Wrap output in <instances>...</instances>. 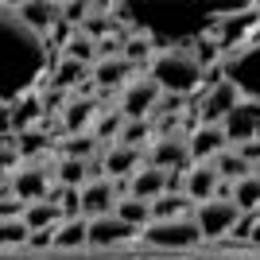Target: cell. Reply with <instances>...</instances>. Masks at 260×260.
I'll return each instance as SVG.
<instances>
[{"instance_id":"1","label":"cell","mask_w":260,"mask_h":260,"mask_svg":"<svg viewBox=\"0 0 260 260\" xmlns=\"http://www.w3.org/2000/svg\"><path fill=\"white\" fill-rule=\"evenodd\" d=\"M144 74L155 78L159 89L171 93V98H190V93L206 82V70L198 62L194 47H163V51H155L152 66H148Z\"/></svg>"},{"instance_id":"2","label":"cell","mask_w":260,"mask_h":260,"mask_svg":"<svg viewBox=\"0 0 260 260\" xmlns=\"http://www.w3.org/2000/svg\"><path fill=\"white\" fill-rule=\"evenodd\" d=\"M140 237L152 249H194L198 241H202V225H198L194 217L183 214V217H167V221H152Z\"/></svg>"},{"instance_id":"3","label":"cell","mask_w":260,"mask_h":260,"mask_svg":"<svg viewBox=\"0 0 260 260\" xmlns=\"http://www.w3.org/2000/svg\"><path fill=\"white\" fill-rule=\"evenodd\" d=\"M221 70H225V78H233V82L245 89V98L260 105V39L237 47V51H229L225 58H221Z\"/></svg>"},{"instance_id":"4","label":"cell","mask_w":260,"mask_h":260,"mask_svg":"<svg viewBox=\"0 0 260 260\" xmlns=\"http://www.w3.org/2000/svg\"><path fill=\"white\" fill-rule=\"evenodd\" d=\"M241 101H249L245 98V89L233 82V78H221L217 86H206L202 89V101H198V124H225L229 113L241 105Z\"/></svg>"},{"instance_id":"5","label":"cell","mask_w":260,"mask_h":260,"mask_svg":"<svg viewBox=\"0 0 260 260\" xmlns=\"http://www.w3.org/2000/svg\"><path fill=\"white\" fill-rule=\"evenodd\" d=\"M159 98H163L159 82H155V78H148V74H140V78H132L128 86L120 89L117 109L124 113V120H152Z\"/></svg>"},{"instance_id":"6","label":"cell","mask_w":260,"mask_h":260,"mask_svg":"<svg viewBox=\"0 0 260 260\" xmlns=\"http://www.w3.org/2000/svg\"><path fill=\"white\" fill-rule=\"evenodd\" d=\"M148 163L159 167V171L194 167V159H190V132H159V136L148 144Z\"/></svg>"},{"instance_id":"7","label":"cell","mask_w":260,"mask_h":260,"mask_svg":"<svg viewBox=\"0 0 260 260\" xmlns=\"http://www.w3.org/2000/svg\"><path fill=\"white\" fill-rule=\"evenodd\" d=\"M241 206L233 198H210L202 206H194V221L202 225V237H225L241 225Z\"/></svg>"},{"instance_id":"8","label":"cell","mask_w":260,"mask_h":260,"mask_svg":"<svg viewBox=\"0 0 260 260\" xmlns=\"http://www.w3.org/2000/svg\"><path fill=\"white\" fill-rule=\"evenodd\" d=\"M4 179L12 183V190H16L20 202H43V198L51 194L54 171H47L43 163H23V167H16V171L4 175Z\"/></svg>"},{"instance_id":"9","label":"cell","mask_w":260,"mask_h":260,"mask_svg":"<svg viewBox=\"0 0 260 260\" xmlns=\"http://www.w3.org/2000/svg\"><path fill=\"white\" fill-rule=\"evenodd\" d=\"M140 237V229L128 225L124 217L117 214H105V217H93L89 221V249H120L128 241Z\"/></svg>"},{"instance_id":"10","label":"cell","mask_w":260,"mask_h":260,"mask_svg":"<svg viewBox=\"0 0 260 260\" xmlns=\"http://www.w3.org/2000/svg\"><path fill=\"white\" fill-rule=\"evenodd\" d=\"M117 202H120V190H117V183H113L109 175H93V179L82 186V214H86L89 221L113 214Z\"/></svg>"},{"instance_id":"11","label":"cell","mask_w":260,"mask_h":260,"mask_svg":"<svg viewBox=\"0 0 260 260\" xmlns=\"http://www.w3.org/2000/svg\"><path fill=\"white\" fill-rule=\"evenodd\" d=\"M101 117V101L89 98V93H78L62 105V132L66 136H82V132H93Z\"/></svg>"},{"instance_id":"12","label":"cell","mask_w":260,"mask_h":260,"mask_svg":"<svg viewBox=\"0 0 260 260\" xmlns=\"http://www.w3.org/2000/svg\"><path fill=\"white\" fill-rule=\"evenodd\" d=\"M16 16H20L35 35H51L58 31V23H62V4H47V0H20V4H12Z\"/></svg>"},{"instance_id":"13","label":"cell","mask_w":260,"mask_h":260,"mask_svg":"<svg viewBox=\"0 0 260 260\" xmlns=\"http://www.w3.org/2000/svg\"><path fill=\"white\" fill-rule=\"evenodd\" d=\"M217 190H221V175L214 171V163H194V167H186V175H183V194L190 198L194 206H202V202L217 198Z\"/></svg>"},{"instance_id":"14","label":"cell","mask_w":260,"mask_h":260,"mask_svg":"<svg viewBox=\"0 0 260 260\" xmlns=\"http://www.w3.org/2000/svg\"><path fill=\"white\" fill-rule=\"evenodd\" d=\"M229 136V144H249V140H260V105L256 101H241L233 113H229V120L221 124Z\"/></svg>"},{"instance_id":"15","label":"cell","mask_w":260,"mask_h":260,"mask_svg":"<svg viewBox=\"0 0 260 260\" xmlns=\"http://www.w3.org/2000/svg\"><path fill=\"white\" fill-rule=\"evenodd\" d=\"M229 148V136L221 124H194L190 128V159L194 163H214Z\"/></svg>"},{"instance_id":"16","label":"cell","mask_w":260,"mask_h":260,"mask_svg":"<svg viewBox=\"0 0 260 260\" xmlns=\"http://www.w3.org/2000/svg\"><path fill=\"white\" fill-rule=\"evenodd\" d=\"M144 167V152L140 148H128V144H109L101 152V171L109 179H132V175Z\"/></svg>"},{"instance_id":"17","label":"cell","mask_w":260,"mask_h":260,"mask_svg":"<svg viewBox=\"0 0 260 260\" xmlns=\"http://www.w3.org/2000/svg\"><path fill=\"white\" fill-rule=\"evenodd\" d=\"M167 190H171V175L159 171V167H152V163H144L140 171L128 179V194L144 198V202H155V198H163Z\"/></svg>"},{"instance_id":"18","label":"cell","mask_w":260,"mask_h":260,"mask_svg":"<svg viewBox=\"0 0 260 260\" xmlns=\"http://www.w3.org/2000/svg\"><path fill=\"white\" fill-rule=\"evenodd\" d=\"M132 70H136V66L128 62V58H124V54H117V58H98V62H93V70H89V82H93V86H101V89H124L132 82Z\"/></svg>"},{"instance_id":"19","label":"cell","mask_w":260,"mask_h":260,"mask_svg":"<svg viewBox=\"0 0 260 260\" xmlns=\"http://www.w3.org/2000/svg\"><path fill=\"white\" fill-rule=\"evenodd\" d=\"M89 70H93V66H86V62L58 58V62H54V70H51V86L62 89V93H74L82 82H89Z\"/></svg>"},{"instance_id":"20","label":"cell","mask_w":260,"mask_h":260,"mask_svg":"<svg viewBox=\"0 0 260 260\" xmlns=\"http://www.w3.org/2000/svg\"><path fill=\"white\" fill-rule=\"evenodd\" d=\"M82 245H89V217H66V221H58V229H54V249H82Z\"/></svg>"},{"instance_id":"21","label":"cell","mask_w":260,"mask_h":260,"mask_svg":"<svg viewBox=\"0 0 260 260\" xmlns=\"http://www.w3.org/2000/svg\"><path fill=\"white\" fill-rule=\"evenodd\" d=\"M62 58H74V62L93 66V62L101 58V47H98V39H93V35H86L82 27H78V31L62 43Z\"/></svg>"},{"instance_id":"22","label":"cell","mask_w":260,"mask_h":260,"mask_svg":"<svg viewBox=\"0 0 260 260\" xmlns=\"http://www.w3.org/2000/svg\"><path fill=\"white\" fill-rule=\"evenodd\" d=\"M23 221L31 229H54L58 221H66L62 206L58 202H51V198H43V202H27V210H23Z\"/></svg>"},{"instance_id":"23","label":"cell","mask_w":260,"mask_h":260,"mask_svg":"<svg viewBox=\"0 0 260 260\" xmlns=\"http://www.w3.org/2000/svg\"><path fill=\"white\" fill-rule=\"evenodd\" d=\"M214 171L221 175V183H225V179H229V183H241V179H245V175H252L256 167H252V163L245 159L237 148H225V152L214 159Z\"/></svg>"},{"instance_id":"24","label":"cell","mask_w":260,"mask_h":260,"mask_svg":"<svg viewBox=\"0 0 260 260\" xmlns=\"http://www.w3.org/2000/svg\"><path fill=\"white\" fill-rule=\"evenodd\" d=\"M113 214L124 217L128 225H136L140 233L155 221V217H152V202H144V198H132V194H120V202H117V210H113Z\"/></svg>"},{"instance_id":"25","label":"cell","mask_w":260,"mask_h":260,"mask_svg":"<svg viewBox=\"0 0 260 260\" xmlns=\"http://www.w3.org/2000/svg\"><path fill=\"white\" fill-rule=\"evenodd\" d=\"M89 167H93V163H82V159H58L54 163V183L58 186H70V190H78V186H86L89 179H93V175H86Z\"/></svg>"},{"instance_id":"26","label":"cell","mask_w":260,"mask_h":260,"mask_svg":"<svg viewBox=\"0 0 260 260\" xmlns=\"http://www.w3.org/2000/svg\"><path fill=\"white\" fill-rule=\"evenodd\" d=\"M233 202L241 206V214H256L260 210V171H252L241 183H233Z\"/></svg>"},{"instance_id":"27","label":"cell","mask_w":260,"mask_h":260,"mask_svg":"<svg viewBox=\"0 0 260 260\" xmlns=\"http://www.w3.org/2000/svg\"><path fill=\"white\" fill-rule=\"evenodd\" d=\"M124 58H128L136 70H140V66L148 70V66H152V58H155V51H152V35H148V31L128 35V39H124Z\"/></svg>"},{"instance_id":"28","label":"cell","mask_w":260,"mask_h":260,"mask_svg":"<svg viewBox=\"0 0 260 260\" xmlns=\"http://www.w3.org/2000/svg\"><path fill=\"white\" fill-rule=\"evenodd\" d=\"M186 206H194V202H190L183 190H167L163 198H155V202H152V217H155V221H167V217H183V210H186Z\"/></svg>"},{"instance_id":"29","label":"cell","mask_w":260,"mask_h":260,"mask_svg":"<svg viewBox=\"0 0 260 260\" xmlns=\"http://www.w3.org/2000/svg\"><path fill=\"white\" fill-rule=\"evenodd\" d=\"M98 148H101V144H98V136H93V132L66 136V140H62V155H66V159H82V163L93 159V152H98Z\"/></svg>"},{"instance_id":"30","label":"cell","mask_w":260,"mask_h":260,"mask_svg":"<svg viewBox=\"0 0 260 260\" xmlns=\"http://www.w3.org/2000/svg\"><path fill=\"white\" fill-rule=\"evenodd\" d=\"M31 233H35V229L27 225L23 217H4V221H0V237H4V252H12V245H16V249H20V245H27V241H31Z\"/></svg>"},{"instance_id":"31","label":"cell","mask_w":260,"mask_h":260,"mask_svg":"<svg viewBox=\"0 0 260 260\" xmlns=\"http://www.w3.org/2000/svg\"><path fill=\"white\" fill-rule=\"evenodd\" d=\"M159 132H155L152 120H128L124 128H120V140L117 144H128V148H144V144H152Z\"/></svg>"},{"instance_id":"32","label":"cell","mask_w":260,"mask_h":260,"mask_svg":"<svg viewBox=\"0 0 260 260\" xmlns=\"http://www.w3.org/2000/svg\"><path fill=\"white\" fill-rule=\"evenodd\" d=\"M124 124H128V120H124V113H120V109H113V113H101L98 124H93V136H98V144H105V140L117 144Z\"/></svg>"},{"instance_id":"33","label":"cell","mask_w":260,"mask_h":260,"mask_svg":"<svg viewBox=\"0 0 260 260\" xmlns=\"http://www.w3.org/2000/svg\"><path fill=\"white\" fill-rule=\"evenodd\" d=\"M43 144H47V136L39 128H27V132H20V144H16V152L20 155H35V152H43Z\"/></svg>"},{"instance_id":"34","label":"cell","mask_w":260,"mask_h":260,"mask_svg":"<svg viewBox=\"0 0 260 260\" xmlns=\"http://www.w3.org/2000/svg\"><path fill=\"white\" fill-rule=\"evenodd\" d=\"M58 229V225H54ZM54 229H35L31 241H27V249H54Z\"/></svg>"},{"instance_id":"35","label":"cell","mask_w":260,"mask_h":260,"mask_svg":"<svg viewBox=\"0 0 260 260\" xmlns=\"http://www.w3.org/2000/svg\"><path fill=\"white\" fill-rule=\"evenodd\" d=\"M237 152H241V155H245V159H249V163H252V167H256V163H260V140H249V144H241Z\"/></svg>"},{"instance_id":"36","label":"cell","mask_w":260,"mask_h":260,"mask_svg":"<svg viewBox=\"0 0 260 260\" xmlns=\"http://www.w3.org/2000/svg\"><path fill=\"white\" fill-rule=\"evenodd\" d=\"M249 241H252V245H256V249H260V217H256V221H252V225H249Z\"/></svg>"}]
</instances>
